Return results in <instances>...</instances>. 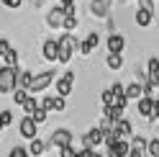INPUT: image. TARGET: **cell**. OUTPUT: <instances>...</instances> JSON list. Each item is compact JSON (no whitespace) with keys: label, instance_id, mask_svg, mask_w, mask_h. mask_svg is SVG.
<instances>
[{"label":"cell","instance_id":"cell-1","mask_svg":"<svg viewBox=\"0 0 159 157\" xmlns=\"http://www.w3.org/2000/svg\"><path fill=\"white\" fill-rule=\"evenodd\" d=\"M18 75H21V70H18V64H3L0 67V93H13L18 88Z\"/></svg>","mask_w":159,"mask_h":157},{"label":"cell","instance_id":"cell-2","mask_svg":"<svg viewBox=\"0 0 159 157\" xmlns=\"http://www.w3.org/2000/svg\"><path fill=\"white\" fill-rule=\"evenodd\" d=\"M80 44H82V41H77V39L72 36V34H64L62 39H59V59L57 62H62V64H67L69 59H72V54L77 52V49H80Z\"/></svg>","mask_w":159,"mask_h":157},{"label":"cell","instance_id":"cell-3","mask_svg":"<svg viewBox=\"0 0 159 157\" xmlns=\"http://www.w3.org/2000/svg\"><path fill=\"white\" fill-rule=\"evenodd\" d=\"M52 83H54V70H44V72L34 75V83H31V88H28V93H31V95H36V93L46 90V88L52 85Z\"/></svg>","mask_w":159,"mask_h":157},{"label":"cell","instance_id":"cell-4","mask_svg":"<svg viewBox=\"0 0 159 157\" xmlns=\"http://www.w3.org/2000/svg\"><path fill=\"white\" fill-rule=\"evenodd\" d=\"M18 134H21L23 139H34V136H39V121L34 119L31 113H28L26 119H21V124H18Z\"/></svg>","mask_w":159,"mask_h":157},{"label":"cell","instance_id":"cell-5","mask_svg":"<svg viewBox=\"0 0 159 157\" xmlns=\"http://www.w3.org/2000/svg\"><path fill=\"white\" fill-rule=\"evenodd\" d=\"M103 142H105V131H103V126H93V129L82 136V147H87V150H95V147H98V144H103Z\"/></svg>","mask_w":159,"mask_h":157},{"label":"cell","instance_id":"cell-6","mask_svg":"<svg viewBox=\"0 0 159 157\" xmlns=\"http://www.w3.org/2000/svg\"><path fill=\"white\" fill-rule=\"evenodd\" d=\"M72 90H75V70H67L64 72V77H59L57 80V95H72Z\"/></svg>","mask_w":159,"mask_h":157},{"label":"cell","instance_id":"cell-7","mask_svg":"<svg viewBox=\"0 0 159 157\" xmlns=\"http://www.w3.org/2000/svg\"><path fill=\"white\" fill-rule=\"evenodd\" d=\"M72 131L69 129H54L52 131V136H49V144L52 147H57V150H62V147H67V144H72Z\"/></svg>","mask_w":159,"mask_h":157},{"label":"cell","instance_id":"cell-8","mask_svg":"<svg viewBox=\"0 0 159 157\" xmlns=\"http://www.w3.org/2000/svg\"><path fill=\"white\" fill-rule=\"evenodd\" d=\"M154 106H157L154 95H144V98L136 101V108H139V116H141V119H154Z\"/></svg>","mask_w":159,"mask_h":157},{"label":"cell","instance_id":"cell-9","mask_svg":"<svg viewBox=\"0 0 159 157\" xmlns=\"http://www.w3.org/2000/svg\"><path fill=\"white\" fill-rule=\"evenodd\" d=\"M64 18H67V13H64V8L59 5V8H52V11L46 13V23L52 28H64Z\"/></svg>","mask_w":159,"mask_h":157},{"label":"cell","instance_id":"cell-10","mask_svg":"<svg viewBox=\"0 0 159 157\" xmlns=\"http://www.w3.org/2000/svg\"><path fill=\"white\" fill-rule=\"evenodd\" d=\"M90 13L95 18H108L111 16V3L108 0H90Z\"/></svg>","mask_w":159,"mask_h":157},{"label":"cell","instance_id":"cell-11","mask_svg":"<svg viewBox=\"0 0 159 157\" xmlns=\"http://www.w3.org/2000/svg\"><path fill=\"white\" fill-rule=\"evenodd\" d=\"M146 77H149L146 83H152L154 88H159V59H157V57H149V62H146Z\"/></svg>","mask_w":159,"mask_h":157},{"label":"cell","instance_id":"cell-12","mask_svg":"<svg viewBox=\"0 0 159 157\" xmlns=\"http://www.w3.org/2000/svg\"><path fill=\"white\" fill-rule=\"evenodd\" d=\"M44 59L46 62H54V59H59V39L54 41V39H49V41H44Z\"/></svg>","mask_w":159,"mask_h":157},{"label":"cell","instance_id":"cell-13","mask_svg":"<svg viewBox=\"0 0 159 157\" xmlns=\"http://www.w3.org/2000/svg\"><path fill=\"white\" fill-rule=\"evenodd\" d=\"M146 95V88H144V83H131V85H126V98L128 101H139V98H144Z\"/></svg>","mask_w":159,"mask_h":157},{"label":"cell","instance_id":"cell-14","mask_svg":"<svg viewBox=\"0 0 159 157\" xmlns=\"http://www.w3.org/2000/svg\"><path fill=\"white\" fill-rule=\"evenodd\" d=\"M41 106H44V108H49V111L62 113V111H64V95H57V98L49 95V98H44V101H41Z\"/></svg>","mask_w":159,"mask_h":157},{"label":"cell","instance_id":"cell-15","mask_svg":"<svg viewBox=\"0 0 159 157\" xmlns=\"http://www.w3.org/2000/svg\"><path fill=\"white\" fill-rule=\"evenodd\" d=\"M146 147H149V142L144 139V136H134L131 139V157H141V155H146Z\"/></svg>","mask_w":159,"mask_h":157},{"label":"cell","instance_id":"cell-16","mask_svg":"<svg viewBox=\"0 0 159 157\" xmlns=\"http://www.w3.org/2000/svg\"><path fill=\"white\" fill-rule=\"evenodd\" d=\"M152 21H154V11H146V8H139L136 11V26L139 28H146Z\"/></svg>","mask_w":159,"mask_h":157},{"label":"cell","instance_id":"cell-17","mask_svg":"<svg viewBox=\"0 0 159 157\" xmlns=\"http://www.w3.org/2000/svg\"><path fill=\"white\" fill-rule=\"evenodd\" d=\"M108 152H111V157H128V155H131V144H126L123 139H118Z\"/></svg>","mask_w":159,"mask_h":157},{"label":"cell","instance_id":"cell-18","mask_svg":"<svg viewBox=\"0 0 159 157\" xmlns=\"http://www.w3.org/2000/svg\"><path fill=\"white\" fill-rule=\"evenodd\" d=\"M123 46H126V39L121 34H111L108 36V52H123Z\"/></svg>","mask_w":159,"mask_h":157},{"label":"cell","instance_id":"cell-19","mask_svg":"<svg viewBox=\"0 0 159 157\" xmlns=\"http://www.w3.org/2000/svg\"><path fill=\"white\" fill-rule=\"evenodd\" d=\"M123 111L126 108H121V106H103V116H105V119L108 121H118V119H123Z\"/></svg>","mask_w":159,"mask_h":157},{"label":"cell","instance_id":"cell-20","mask_svg":"<svg viewBox=\"0 0 159 157\" xmlns=\"http://www.w3.org/2000/svg\"><path fill=\"white\" fill-rule=\"evenodd\" d=\"M98 41H100V36L93 31V34L87 36L82 44H80V52H82V54H93V52H95V46H98Z\"/></svg>","mask_w":159,"mask_h":157},{"label":"cell","instance_id":"cell-21","mask_svg":"<svg viewBox=\"0 0 159 157\" xmlns=\"http://www.w3.org/2000/svg\"><path fill=\"white\" fill-rule=\"evenodd\" d=\"M105 64L111 67V70H121V67H123V57H121V52H108Z\"/></svg>","mask_w":159,"mask_h":157},{"label":"cell","instance_id":"cell-22","mask_svg":"<svg viewBox=\"0 0 159 157\" xmlns=\"http://www.w3.org/2000/svg\"><path fill=\"white\" fill-rule=\"evenodd\" d=\"M44 147H46V144H44L41 139H39V136H34V139H28V152H31L34 157H39V155H41V152H44Z\"/></svg>","mask_w":159,"mask_h":157},{"label":"cell","instance_id":"cell-23","mask_svg":"<svg viewBox=\"0 0 159 157\" xmlns=\"http://www.w3.org/2000/svg\"><path fill=\"white\" fill-rule=\"evenodd\" d=\"M113 126H116V131H118V134H121V136H128V134H131V131H134V126H131V124H128L126 119H118V121H116Z\"/></svg>","mask_w":159,"mask_h":157},{"label":"cell","instance_id":"cell-24","mask_svg":"<svg viewBox=\"0 0 159 157\" xmlns=\"http://www.w3.org/2000/svg\"><path fill=\"white\" fill-rule=\"evenodd\" d=\"M31 83H34V75L28 72V70H21V75H18V88H31Z\"/></svg>","mask_w":159,"mask_h":157},{"label":"cell","instance_id":"cell-25","mask_svg":"<svg viewBox=\"0 0 159 157\" xmlns=\"http://www.w3.org/2000/svg\"><path fill=\"white\" fill-rule=\"evenodd\" d=\"M28 95H31V93H28V90H26V88H16V90H13V101H16L18 106H23Z\"/></svg>","mask_w":159,"mask_h":157},{"label":"cell","instance_id":"cell-26","mask_svg":"<svg viewBox=\"0 0 159 157\" xmlns=\"http://www.w3.org/2000/svg\"><path fill=\"white\" fill-rule=\"evenodd\" d=\"M39 106H41V103H39L34 95H28V98H26V103H23V111H26V113H34V111L39 108Z\"/></svg>","mask_w":159,"mask_h":157},{"label":"cell","instance_id":"cell-27","mask_svg":"<svg viewBox=\"0 0 159 157\" xmlns=\"http://www.w3.org/2000/svg\"><path fill=\"white\" fill-rule=\"evenodd\" d=\"M31 116H34V119H36L39 124H44V121H46V116H49V108H44V106H39V108H36V111H34Z\"/></svg>","mask_w":159,"mask_h":157},{"label":"cell","instance_id":"cell-28","mask_svg":"<svg viewBox=\"0 0 159 157\" xmlns=\"http://www.w3.org/2000/svg\"><path fill=\"white\" fill-rule=\"evenodd\" d=\"M116 98H118V95L113 93V88H108V90L103 93V106H113V103H116Z\"/></svg>","mask_w":159,"mask_h":157},{"label":"cell","instance_id":"cell-29","mask_svg":"<svg viewBox=\"0 0 159 157\" xmlns=\"http://www.w3.org/2000/svg\"><path fill=\"white\" fill-rule=\"evenodd\" d=\"M3 59H5V64H18V52H16V49H11V52L3 54Z\"/></svg>","mask_w":159,"mask_h":157},{"label":"cell","instance_id":"cell-30","mask_svg":"<svg viewBox=\"0 0 159 157\" xmlns=\"http://www.w3.org/2000/svg\"><path fill=\"white\" fill-rule=\"evenodd\" d=\"M146 155H152V157H159V139H152L146 147Z\"/></svg>","mask_w":159,"mask_h":157},{"label":"cell","instance_id":"cell-31","mask_svg":"<svg viewBox=\"0 0 159 157\" xmlns=\"http://www.w3.org/2000/svg\"><path fill=\"white\" fill-rule=\"evenodd\" d=\"M77 28V16H67L64 18V31H75Z\"/></svg>","mask_w":159,"mask_h":157},{"label":"cell","instance_id":"cell-32","mask_svg":"<svg viewBox=\"0 0 159 157\" xmlns=\"http://www.w3.org/2000/svg\"><path fill=\"white\" fill-rule=\"evenodd\" d=\"M28 155H31V152H28L26 147H13V150H11V155H8V157H28Z\"/></svg>","mask_w":159,"mask_h":157},{"label":"cell","instance_id":"cell-33","mask_svg":"<svg viewBox=\"0 0 159 157\" xmlns=\"http://www.w3.org/2000/svg\"><path fill=\"white\" fill-rule=\"evenodd\" d=\"M0 121H3V126H11L13 124V111H0Z\"/></svg>","mask_w":159,"mask_h":157},{"label":"cell","instance_id":"cell-34","mask_svg":"<svg viewBox=\"0 0 159 157\" xmlns=\"http://www.w3.org/2000/svg\"><path fill=\"white\" fill-rule=\"evenodd\" d=\"M62 157H77V150L72 144H67V147H62Z\"/></svg>","mask_w":159,"mask_h":157},{"label":"cell","instance_id":"cell-35","mask_svg":"<svg viewBox=\"0 0 159 157\" xmlns=\"http://www.w3.org/2000/svg\"><path fill=\"white\" fill-rule=\"evenodd\" d=\"M139 8H146V11H157V8H154V0H139Z\"/></svg>","mask_w":159,"mask_h":157},{"label":"cell","instance_id":"cell-36","mask_svg":"<svg viewBox=\"0 0 159 157\" xmlns=\"http://www.w3.org/2000/svg\"><path fill=\"white\" fill-rule=\"evenodd\" d=\"M5 52H11V41L8 39H0V54H5Z\"/></svg>","mask_w":159,"mask_h":157},{"label":"cell","instance_id":"cell-37","mask_svg":"<svg viewBox=\"0 0 159 157\" xmlns=\"http://www.w3.org/2000/svg\"><path fill=\"white\" fill-rule=\"evenodd\" d=\"M111 88H113L116 95H123V93H126V85H121V83H116V85H111Z\"/></svg>","mask_w":159,"mask_h":157},{"label":"cell","instance_id":"cell-38","mask_svg":"<svg viewBox=\"0 0 159 157\" xmlns=\"http://www.w3.org/2000/svg\"><path fill=\"white\" fill-rule=\"evenodd\" d=\"M62 8H64L67 16H75V3H62Z\"/></svg>","mask_w":159,"mask_h":157},{"label":"cell","instance_id":"cell-39","mask_svg":"<svg viewBox=\"0 0 159 157\" xmlns=\"http://www.w3.org/2000/svg\"><path fill=\"white\" fill-rule=\"evenodd\" d=\"M3 3H5V8H21L23 0H3Z\"/></svg>","mask_w":159,"mask_h":157},{"label":"cell","instance_id":"cell-40","mask_svg":"<svg viewBox=\"0 0 159 157\" xmlns=\"http://www.w3.org/2000/svg\"><path fill=\"white\" fill-rule=\"evenodd\" d=\"M154 119L159 121V98H157V106H154Z\"/></svg>","mask_w":159,"mask_h":157},{"label":"cell","instance_id":"cell-41","mask_svg":"<svg viewBox=\"0 0 159 157\" xmlns=\"http://www.w3.org/2000/svg\"><path fill=\"white\" fill-rule=\"evenodd\" d=\"M90 157H103V155L98 152V147H95V150H90Z\"/></svg>","mask_w":159,"mask_h":157},{"label":"cell","instance_id":"cell-42","mask_svg":"<svg viewBox=\"0 0 159 157\" xmlns=\"http://www.w3.org/2000/svg\"><path fill=\"white\" fill-rule=\"evenodd\" d=\"M62 3H75V0H62Z\"/></svg>","mask_w":159,"mask_h":157},{"label":"cell","instance_id":"cell-43","mask_svg":"<svg viewBox=\"0 0 159 157\" xmlns=\"http://www.w3.org/2000/svg\"><path fill=\"white\" fill-rule=\"evenodd\" d=\"M0 131H3V121H0Z\"/></svg>","mask_w":159,"mask_h":157},{"label":"cell","instance_id":"cell-44","mask_svg":"<svg viewBox=\"0 0 159 157\" xmlns=\"http://www.w3.org/2000/svg\"><path fill=\"white\" fill-rule=\"evenodd\" d=\"M141 157H152V155H141Z\"/></svg>","mask_w":159,"mask_h":157},{"label":"cell","instance_id":"cell-45","mask_svg":"<svg viewBox=\"0 0 159 157\" xmlns=\"http://www.w3.org/2000/svg\"><path fill=\"white\" fill-rule=\"evenodd\" d=\"M108 3H111V5H113V0H108Z\"/></svg>","mask_w":159,"mask_h":157},{"label":"cell","instance_id":"cell-46","mask_svg":"<svg viewBox=\"0 0 159 157\" xmlns=\"http://www.w3.org/2000/svg\"><path fill=\"white\" fill-rule=\"evenodd\" d=\"M121 3H128V0H121Z\"/></svg>","mask_w":159,"mask_h":157},{"label":"cell","instance_id":"cell-47","mask_svg":"<svg viewBox=\"0 0 159 157\" xmlns=\"http://www.w3.org/2000/svg\"><path fill=\"white\" fill-rule=\"evenodd\" d=\"M128 157H131V155H128Z\"/></svg>","mask_w":159,"mask_h":157}]
</instances>
